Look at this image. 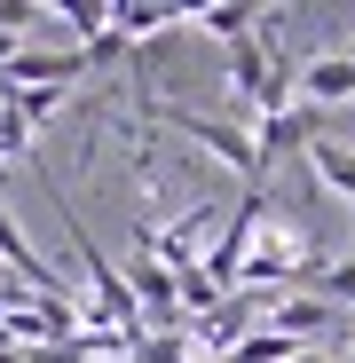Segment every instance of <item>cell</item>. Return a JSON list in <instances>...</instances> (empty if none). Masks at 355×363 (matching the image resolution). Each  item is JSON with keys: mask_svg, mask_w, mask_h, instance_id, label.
I'll use <instances>...</instances> for the list:
<instances>
[{"mask_svg": "<svg viewBox=\"0 0 355 363\" xmlns=\"http://www.w3.org/2000/svg\"><path fill=\"white\" fill-rule=\"evenodd\" d=\"M347 363H355V347H347Z\"/></svg>", "mask_w": 355, "mask_h": 363, "instance_id": "cell-15", "label": "cell"}, {"mask_svg": "<svg viewBox=\"0 0 355 363\" xmlns=\"http://www.w3.org/2000/svg\"><path fill=\"white\" fill-rule=\"evenodd\" d=\"M292 363H324V355H316V347H300V355H292Z\"/></svg>", "mask_w": 355, "mask_h": 363, "instance_id": "cell-12", "label": "cell"}, {"mask_svg": "<svg viewBox=\"0 0 355 363\" xmlns=\"http://www.w3.org/2000/svg\"><path fill=\"white\" fill-rule=\"evenodd\" d=\"M95 64H87V48H16V64L0 72V95H16V87H64L72 95V79H87Z\"/></svg>", "mask_w": 355, "mask_h": 363, "instance_id": "cell-3", "label": "cell"}, {"mask_svg": "<svg viewBox=\"0 0 355 363\" xmlns=\"http://www.w3.org/2000/svg\"><path fill=\"white\" fill-rule=\"evenodd\" d=\"M347 55H355V40H347Z\"/></svg>", "mask_w": 355, "mask_h": 363, "instance_id": "cell-14", "label": "cell"}, {"mask_svg": "<svg viewBox=\"0 0 355 363\" xmlns=\"http://www.w3.org/2000/svg\"><path fill=\"white\" fill-rule=\"evenodd\" d=\"M127 292H135V316H142V324H150V316H158V324H174V316H182V292H174V277H166L150 253L127 269Z\"/></svg>", "mask_w": 355, "mask_h": 363, "instance_id": "cell-7", "label": "cell"}, {"mask_svg": "<svg viewBox=\"0 0 355 363\" xmlns=\"http://www.w3.org/2000/svg\"><path fill=\"white\" fill-rule=\"evenodd\" d=\"M300 158H308V174L324 182L332 198H355V143H332V135H316Z\"/></svg>", "mask_w": 355, "mask_h": 363, "instance_id": "cell-9", "label": "cell"}, {"mask_svg": "<svg viewBox=\"0 0 355 363\" xmlns=\"http://www.w3.org/2000/svg\"><path fill=\"white\" fill-rule=\"evenodd\" d=\"M292 103H308V111L355 103V55H347V48H332V55H308V64H300V87H292Z\"/></svg>", "mask_w": 355, "mask_h": 363, "instance_id": "cell-4", "label": "cell"}, {"mask_svg": "<svg viewBox=\"0 0 355 363\" xmlns=\"http://www.w3.org/2000/svg\"><path fill=\"white\" fill-rule=\"evenodd\" d=\"M182 24H198V32H213L221 48H237V40H253V32L269 24V9H253V0H213V9H190Z\"/></svg>", "mask_w": 355, "mask_h": 363, "instance_id": "cell-8", "label": "cell"}, {"mask_svg": "<svg viewBox=\"0 0 355 363\" xmlns=\"http://www.w3.org/2000/svg\"><path fill=\"white\" fill-rule=\"evenodd\" d=\"M308 143H316V111H308V103H292V111H261V118H253V150H261V166L300 158Z\"/></svg>", "mask_w": 355, "mask_h": 363, "instance_id": "cell-5", "label": "cell"}, {"mask_svg": "<svg viewBox=\"0 0 355 363\" xmlns=\"http://www.w3.org/2000/svg\"><path fill=\"white\" fill-rule=\"evenodd\" d=\"M55 16L72 24V40H79V48H95V40L111 32V0H64V9H55Z\"/></svg>", "mask_w": 355, "mask_h": 363, "instance_id": "cell-10", "label": "cell"}, {"mask_svg": "<svg viewBox=\"0 0 355 363\" xmlns=\"http://www.w3.org/2000/svg\"><path fill=\"white\" fill-rule=\"evenodd\" d=\"M269 213H276V206H269V190H245V198L229 206L221 237H213V245L198 253V277H205L213 292H237V269H245V245H253V229H261Z\"/></svg>", "mask_w": 355, "mask_h": 363, "instance_id": "cell-2", "label": "cell"}, {"mask_svg": "<svg viewBox=\"0 0 355 363\" xmlns=\"http://www.w3.org/2000/svg\"><path fill=\"white\" fill-rule=\"evenodd\" d=\"M142 118H150V127L190 135L198 150H213L229 174H245V190H269V166H261V150H253V135H245V127H229V118H205V111H190V103H166V95H142Z\"/></svg>", "mask_w": 355, "mask_h": 363, "instance_id": "cell-1", "label": "cell"}, {"mask_svg": "<svg viewBox=\"0 0 355 363\" xmlns=\"http://www.w3.org/2000/svg\"><path fill=\"white\" fill-rule=\"evenodd\" d=\"M182 16H190V9H166V0H111V32L127 40V55H135V48H150L158 32H174Z\"/></svg>", "mask_w": 355, "mask_h": 363, "instance_id": "cell-6", "label": "cell"}, {"mask_svg": "<svg viewBox=\"0 0 355 363\" xmlns=\"http://www.w3.org/2000/svg\"><path fill=\"white\" fill-rule=\"evenodd\" d=\"M0 158H32V127H24L9 103H0Z\"/></svg>", "mask_w": 355, "mask_h": 363, "instance_id": "cell-11", "label": "cell"}, {"mask_svg": "<svg viewBox=\"0 0 355 363\" xmlns=\"http://www.w3.org/2000/svg\"><path fill=\"white\" fill-rule=\"evenodd\" d=\"M347 261H355V237H347Z\"/></svg>", "mask_w": 355, "mask_h": 363, "instance_id": "cell-13", "label": "cell"}]
</instances>
